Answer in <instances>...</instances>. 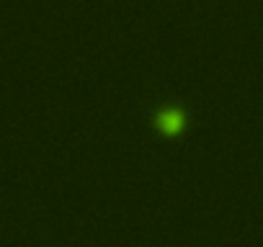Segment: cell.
<instances>
[{"label": "cell", "mask_w": 263, "mask_h": 247, "mask_svg": "<svg viewBox=\"0 0 263 247\" xmlns=\"http://www.w3.org/2000/svg\"><path fill=\"white\" fill-rule=\"evenodd\" d=\"M155 121H158V127H160V129H165V132H176V129H181L183 123H186V111L178 108V106H168V108H160V111H158Z\"/></svg>", "instance_id": "obj_1"}]
</instances>
